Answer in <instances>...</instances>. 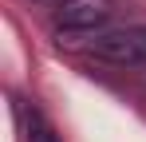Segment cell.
<instances>
[{"mask_svg": "<svg viewBox=\"0 0 146 142\" xmlns=\"http://www.w3.org/2000/svg\"><path fill=\"white\" fill-rule=\"evenodd\" d=\"M87 51L103 63H115V67H138V63H146V24L95 32Z\"/></svg>", "mask_w": 146, "mask_h": 142, "instance_id": "cell-1", "label": "cell"}, {"mask_svg": "<svg viewBox=\"0 0 146 142\" xmlns=\"http://www.w3.org/2000/svg\"><path fill=\"white\" fill-rule=\"evenodd\" d=\"M111 16H115V0H67L63 8H55V32L59 40L95 36V32H107Z\"/></svg>", "mask_w": 146, "mask_h": 142, "instance_id": "cell-2", "label": "cell"}, {"mask_svg": "<svg viewBox=\"0 0 146 142\" xmlns=\"http://www.w3.org/2000/svg\"><path fill=\"white\" fill-rule=\"evenodd\" d=\"M28 142H59L55 126H51L40 107H28Z\"/></svg>", "mask_w": 146, "mask_h": 142, "instance_id": "cell-3", "label": "cell"}, {"mask_svg": "<svg viewBox=\"0 0 146 142\" xmlns=\"http://www.w3.org/2000/svg\"><path fill=\"white\" fill-rule=\"evenodd\" d=\"M32 4H44V8H63L67 0H32Z\"/></svg>", "mask_w": 146, "mask_h": 142, "instance_id": "cell-4", "label": "cell"}]
</instances>
